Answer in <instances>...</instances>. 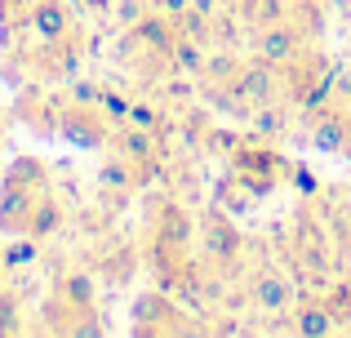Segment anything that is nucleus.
Instances as JSON below:
<instances>
[{"label":"nucleus","instance_id":"7ed1b4c3","mask_svg":"<svg viewBox=\"0 0 351 338\" xmlns=\"http://www.w3.org/2000/svg\"><path fill=\"white\" fill-rule=\"evenodd\" d=\"M311 49V27H302L298 18H280V23H267V27H254V58H267L276 67H289L293 58Z\"/></svg>","mask_w":351,"mask_h":338},{"label":"nucleus","instance_id":"423d86ee","mask_svg":"<svg viewBox=\"0 0 351 338\" xmlns=\"http://www.w3.org/2000/svg\"><path fill=\"white\" fill-rule=\"evenodd\" d=\"M23 32H32L36 40H40V49H49V45L67 40V36L76 32V23H71V9L62 5V0H32V5H27V18H23Z\"/></svg>","mask_w":351,"mask_h":338},{"label":"nucleus","instance_id":"f03ea898","mask_svg":"<svg viewBox=\"0 0 351 338\" xmlns=\"http://www.w3.org/2000/svg\"><path fill=\"white\" fill-rule=\"evenodd\" d=\"M280 89H285V80H280V67H276V62L249 58V62H240L236 76L223 85V98H227L223 107H232V112L236 107H267V103L280 98Z\"/></svg>","mask_w":351,"mask_h":338},{"label":"nucleus","instance_id":"5701e85b","mask_svg":"<svg viewBox=\"0 0 351 338\" xmlns=\"http://www.w3.org/2000/svg\"><path fill=\"white\" fill-rule=\"evenodd\" d=\"M103 182H107V187H112V182H116V187H129V182H134V173H129V160L120 156L116 165H107V169H103Z\"/></svg>","mask_w":351,"mask_h":338},{"label":"nucleus","instance_id":"20e7f679","mask_svg":"<svg viewBox=\"0 0 351 338\" xmlns=\"http://www.w3.org/2000/svg\"><path fill=\"white\" fill-rule=\"evenodd\" d=\"M232 169H236V182L249 191V196H267V191L280 182V156H271L267 147L258 143H245V147L232 152Z\"/></svg>","mask_w":351,"mask_h":338},{"label":"nucleus","instance_id":"412c9836","mask_svg":"<svg viewBox=\"0 0 351 338\" xmlns=\"http://www.w3.org/2000/svg\"><path fill=\"white\" fill-rule=\"evenodd\" d=\"M98 107H103V116L112 125H125L129 121V98L116 94V89H98Z\"/></svg>","mask_w":351,"mask_h":338},{"label":"nucleus","instance_id":"bb28decb","mask_svg":"<svg viewBox=\"0 0 351 338\" xmlns=\"http://www.w3.org/2000/svg\"><path fill=\"white\" fill-rule=\"evenodd\" d=\"M347 156H351V152H347Z\"/></svg>","mask_w":351,"mask_h":338},{"label":"nucleus","instance_id":"b1692460","mask_svg":"<svg viewBox=\"0 0 351 338\" xmlns=\"http://www.w3.org/2000/svg\"><path fill=\"white\" fill-rule=\"evenodd\" d=\"M187 5H191V0H156V9H160V14H169V18H173V14H182Z\"/></svg>","mask_w":351,"mask_h":338},{"label":"nucleus","instance_id":"6e6552de","mask_svg":"<svg viewBox=\"0 0 351 338\" xmlns=\"http://www.w3.org/2000/svg\"><path fill=\"white\" fill-rule=\"evenodd\" d=\"M311 147L316 152H329V156H338V152H351V112L343 107H320L316 116H311Z\"/></svg>","mask_w":351,"mask_h":338},{"label":"nucleus","instance_id":"1a4fd4ad","mask_svg":"<svg viewBox=\"0 0 351 338\" xmlns=\"http://www.w3.org/2000/svg\"><path fill=\"white\" fill-rule=\"evenodd\" d=\"M182 312L165 294H143L134 303V334H178Z\"/></svg>","mask_w":351,"mask_h":338},{"label":"nucleus","instance_id":"0eeeda50","mask_svg":"<svg viewBox=\"0 0 351 338\" xmlns=\"http://www.w3.org/2000/svg\"><path fill=\"white\" fill-rule=\"evenodd\" d=\"M249 303L258 307L263 316H285V312H293V280L285 276L280 267H258L254 271V280H249Z\"/></svg>","mask_w":351,"mask_h":338},{"label":"nucleus","instance_id":"f8f14e48","mask_svg":"<svg viewBox=\"0 0 351 338\" xmlns=\"http://www.w3.org/2000/svg\"><path fill=\"white\" fill-rule=\"evenodd\" d=\"M134 36H138V40H143L152 53H160V58L169 62L173 40H178V27H173L169 14H160V9H156V14H143V18L134 23Z\"/></svg>","mask_w":351,"mask_h":338},{"label":"nucleus","instance_id":"4be33fe9","mask_svg":"<svg viewBox=\"0 0 351 338\" xmlns=\"http://www.w3.org/2000/svg\"><path fill=\"white\" fill-rule=\"evenodd\" d=\"M36 258V245L32 236H18V245H5V267H23V263Z\"/></svg>","mask_w":351,"mask_h":338},{"label":"nucleus","instance_id":"a211bd4d","mask_svg":"<svg viewBox=\"0 0 351 338\" xmlns=\"http://www.w3.org/2000/svg\"><path fill=\"white\" fill-rule=\"evenodd\" d=\"M58 227H62V205L53 200V191H49V196L36 205L32 223H27V236H32V241H45V236H53Z\"/></svg>","mask_w":351,"mask_h":338},{"label":"nucleus","instance_id":"39448f33","mask_svg":"<svg viewBox=\"0 0 351 338\" xmlns=\"http://www.w3.org/2000/svg\"><path fill=\"white\" fill-rule=\"evenodd\" d=\"M58 138L76 143V147H103L112 138V121L98 103H67L58 116Z\"/></svg>","mask_w":351,"mask_h":338},{"label":"nucleus","instance_id":"6ab92c4d","mask_svg":"<svg viewBox=\"0 0 351 338\" xmlns=\"http://www.w3.org/2000/svg\"><path fill=\"white\" fill-rule=\"evenodd\" d=\"M173 27H178V36H196V40H209L214 36V18H205L200 9H182V14H173Z\"/></svg>","mask_w":351,"mask_h":338},{"label":"nucleus","instance_id":"2eb2a0df","mask_svg":"<svg viewBox=\"0 0 351 338\" xmlns=\"http://www.w3.org/2000/svg\"><path fill=\"white\" fill-rule=\"evenodd\" d=\"M156 241H160V250L182 254L191 245V218L182 214L178 205H165L160 209V232H156Z\"/></svg>","mask_w":351,"mask_h":338},{"label":"nucleus","instance_id":"4468645a","mask_svg":"<svg viewBox=\"0 0 351 338\" xmlns=\"http://www.w3.org/2000/svg\"><path fill=\"white\" fill-rule=\"evenodd\" d=\"M205 245H209V258H218V267L236 263V254H240V236H236V227L227 223V214H218V209L205 218Z\"/></svg>","mask_w":351,"mask_h":338},{"label":"nucleus","instance_id":"f3484780","mask_svg":"<svg viewBox=\"0 0 351 338\" xmlns=\"http://www.w3.org/2000/svg\"><path fill=\"white\" fill-rule=\"evenodd\" d=\"M209 62L205 53V40H196V36H178L173 40V53H169V67L178 71V76H200Z\"/></svg>","mask_w":351,"mask_h":338},{"label":"nucleus","instance_id":"393cba45","mask_svg":"<svg viewBox=\"0 0 351 338\" xmlns=\"http://www.w3.org/2000/svg\"><path fill=\"white\" fill-rule=\"evenodd\" d=\"M5 271H9V267H5V254H0V285H5Z\"/></svg>","mask_w":351,"mask_h":338},{"label":"nucleus","instance_id":"9b49d317","mask_svg":"<svg viewBox=\"0 0 351 338\" xmlns=\"http://www.w3.org/2000/svg\"><path fill=\"white\" fill-rule=\"evenodd\" d=\"M293 334H302V338H329V334H338L334 307H329L325 298H302V303H293Z\"/></svg>","mask_w":351,"mask_h":338},{"label":"nucleus","instance_id":"9d476101","mask_svg":"<svg viewBox=\"0 0 351 338\" xmlns=\"http://www.w3.org/2000/svg\"><path fill=\"white\" fill-rule=\"evenodd\" d=\"M156 138H160V134H147V130H138V125H125V130L116 134V152L138 169V178H156V173H160Z\"/></svg>","mask_w":351,"mask_h":338},{"label":"nucleus","instance_id":"aec40b11","mask_svg":"<svg viewBox=\"0 0 351 338\" xmlns=\"http://www.w3.org/2000/svg\"><path fill=\"white\" fill-rule=\"evenodd\" d=\"M125 125H138V130H147V134H160L165 116H160L156 103H129V121Z\"/></svg>","mask_w":351,"mask_h":338},{"label":"nucleus","instance_id":"a878e982","mask_svg":"<svg viewBox=\"0 0 351 338\" xmlns=\"http://www.w3.org/2000/svg\"><path fill=\"white\" fill-rule=\"evenodd\" d=\"M347 334H351V316H347Z\"/></svg>","mask_w":351,"mask_h":338},{"label":"nucleus","instance_id":"dca6fc26","mask_svg":"<svg viewBox=\"0 0 351 338\" xmlns=\"http://www.w3.org/2000/svg\"><path fill=\"white\" fill-rule=\"evenodd\" d=\"M236 5V14H240V23L245 27H267V23H280V18H289L293 14V0H232Z\"/></svg>","mask_w":351,"mask_h":338},{"label":"nucleus","instance_id":"f257e3e1","mask_svg":"<svg viewBox=\"0 0 351 338\" xmlns=\"http://www.w3.org/2000/svg\"><path fill=\"white\" fill-rule=\"evenodd\" d=\"M49 196V169L36 156H14L0 178V232L5 236H27L36 205Z\"/></svg>","mask_w":351,"mask_h":338},{"label":"nucleus","instance_id":"ddd939ff","mask_svg":"<svg viewBox=\"0 0 351 338\" xmlns=\"http://www.w3.org/2000/svg\"><path fill=\"white\" fill-rule=\"evenodd\" d=\"M53 303L67 307V312H76V316H94V307H98L94 276H85V271H67V276L58 280V298H53Z\"/></svg>","mask_w":351,"mask_h":338}]
</instances>
